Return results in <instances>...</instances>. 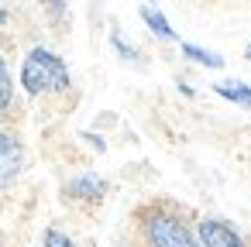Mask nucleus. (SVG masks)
<instances>
[{
    "instance_id": "obj_1",
    "label": "nucleus",
    "mask_w": 251,
    "mask_h": 247,
    "mask_svg": "<svg viewBox=\"0 0 251 247\" xmlns=\"http://www.w3.org/2000/svg\"><path fill=\"white\" fill-rule=\"evenodd\" d=\"M21 86L28 96H52V93H66L73 86L69 66L52 52V48H31L21 62Z\"/></svg>"
},
{
    "instance_id": "obj_2",
    "label": "nucleus",
    "mask_w": 251,
    "mask_h": 247,
    "mask_svg": "<svg viewBox=\"0 0 251 247\" xmlns=\"http://www.w3.org/2000/svg\"><path fill=\"white\" fill-rule=\"evenodd\" d=\"M141 233L148 247H200L196 244V230L172 209L155 206L141 213Z\"/></svg>"
},
{
    "instance_id": "obj_3",
    "label": "nucleus",
    "mask_w": 251,
    "mask_h": 247,
    "mask_svg": "<svg viewBox=\"0 0 251 247\" xmlns=\"http://www.w3.org/2000/svg\"><path fill=\"white\" fill-rule=\"evenodd\" d=\"M21 172H25V144L11 131L0 127V192L11 189L21 179Z\"/></svg>"
},
{
    "instance_id": "obj_4",
    "label": "nucleus",
    "mask_w": 251,
    "mask_h": 247,
    "mask_svg": "<svg viewBox=\"0 0 251 247\" xmlns=\"http://www.w3.org/2000/svg\"><path fill=\"white\" fill-rule=\"evenodd\" d=\"M196 244L200 247H248L244 237L220 216H203L196 223Z\"/></svg>"
},
{
    "instance_id": "obj_5",
    "label": "nucleus",
    "mask_w": 251,
    "mask_h": 247,
    "mask_svg": "<svg viewBox=\"0 0 251 247\" xmlns=\"http://www.w3.org/2000/svg\"><path fill=\"white\" fill-rule=\"evenodd\" d=\"M107 192H110V182L97 172H79L66 182V199H73V202H97Z\"/></svg>"
},
{
    "instance_id": "obj_6",
    "label": "nucleus",
    "mask_w": 251,
    "mask_h": 247,
    "mask_svg": "<svg viewBox=\"0 0 251 247\" xmlns=\"http://www.w3.org/2000/svg\"><path fill=\"white\" fill-rule=\"evenodd\" d=\"M213 93H217V96H224V100H230L234 107L251 110V86H248V83H241V79H224V83H217V86H213Z\"/></svg>"
},
{
    "instance_id": "obj_7",
    "label": "nucleus",
    "mask_w": 251,
    "mask_h": 247,
    "mask_svg": "<svg viewBox=\"0 0 251 247\" xmlns=\"http://www.w3.org/2000/svg\"><path fill=\"white\" fill-rule=\"evenodd\" d=\"M141 21L151 28V35H155V38H162V42H176V31H172L169 18H165L158 7H141Z\"/></svg>"
},
{
    "instance_id": "obj_8",
    "label": "nucleus",
    "mask_w": 251,
    "mask_h": 247,
    "mask_svg": "<svg viewBox=\"0 0 251 247\" xmlns=\"http://www.w3.org/2000/svg\"><path fill=\"white\" fill-rule=\"evenodd\" d=\"M179 48H182V55H186L189 62H196V66H206V69H224V55H217V52H206V48H200V45H193V42H182Z\"/></svg>"
},
{
    "instance_id": "obj_9",
    "label": "nucleus",
    "mask_w": 251,
    "mask_h": 247,
    "mask_svg": "<svg viewBox=\"0 0 251 247\" xmlns=\"http://www.w3.org/2000/svg\"><path fill=\"white\" fill-rule=\"evenodd\" d=\"M11 100H14V83H11V69H7V59L0 55V117L11 110Z\"/></svg>"
},
{
    "instance_id": "obj_10",
    "label": "nucleus",
    "mask_w": 251,
    "mask_h": 247,
    "mask_svg": "<svg viewBox=\"0 0 251 247\" xmlns=\"http://www.w3.org/2000/svg\"><path fill=\"white\" fill-rule=\"evenodd\" d=\"M42 247H76V244H73V237H69L66 230L49 226V230L42 233Z\"/></svg>"
},
{
    "instance_id": "obj_11",
    "label": "nucleus",
    "mask_w": 251,
    "mask_h": 247,
    "mask_svg": "<svg viewBox=\"0 0 251 247\" xmlns=\"http://www.w3.org/2000/svg\"><path fill=\"white\" fill-rule=\"evenodd\" d=\"M110 45H114V48H117V52H121V55L127 59V62H138V52H134V48H131V45H127V42H124V38H121L117 31L110 35Z\"/></svg>"
},
{
    "instance_id": "obj_12",
    "label": "nucleus",
    "mask_w": 251,
    "mask_h": 247,
    "mask_svg": "<svg viewBox=\"0 0 251 247\" xmlns=\"http://www.w3.org/2000/svg\"><path fill=\"white\" fill-rule=\"evenodd\" d=\"M4 24H7V11H4V7H0V28H4Z\"/></svg>"
},
{
    "instance_id": "obj_13",
    "label": "nucleus",
    "mask_w": 251,
    "mask_h": 247,
    "mask_svg": "<svg viewBox=\"0 0 251 247\" xmlns=\"http://www.w3.org/2000/svg\"><path fill=\"white\" fill-rule=\"evenodd\" d=\"M244 59H248V62H251V45H248V48H244Z\"/></svg>"
},
{
    "instance_id": "obj_14",
    "label": "nucleus",
    "mask_w": 251,
    "mask_h": 247,
    "mask_svg": "<svg viewBox=\"0 0 251 247\" xmlns=\"http://www.w3.org/2000/svg\"><path fill=\"white\" fill-rule=\"evenodd\" d=\"M148 4H155V0H148Z\"/></svg>"
},
{
    "instance_id": "obj_15",
    "label": "nucleus",
    "mask_w": 251,
    "mask_h": 247,
    "mask_svg": "<svg viewBox=\"0 0 251 247\" xmlns=\"http://www.w3.org/2000/svg\"><path fill=\"white\" fill-rule=\"evenodd\" d=\"M0 209H4V206H0Z\"/></svg>"
}]
</instances>
